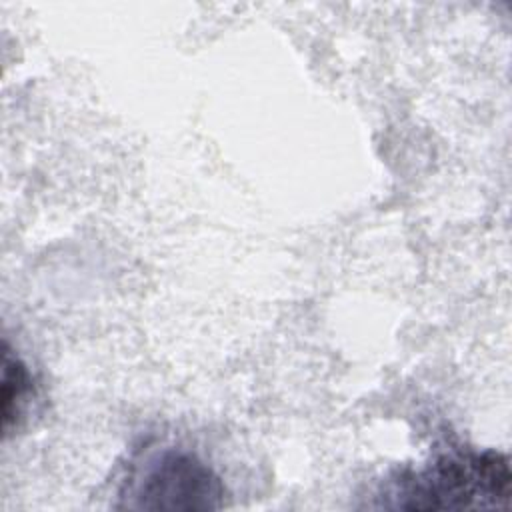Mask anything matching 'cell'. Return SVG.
Instances as JSON below:
<instances>
[{
    "instance_id": "cell-1",
    "label": "cell",
    "mask_w": 512,
    "mask_h": 512,
    "mask_svg": "<svg viewBox=\"0 0 512 512\" xmlns=\"http://www.w3.org/2000/svg\"><path fill=\"white\" fill-rule=\"evenodd\" d=\"M512 492L508 458L496 450L450 448L390 486L386 508L466 510L506 508Z\"/></svg>"
},
{
    "instance_id": "cell-2",
    "label": "cell",
    "mask_w": 512,
    "mask_h": 512,
    "mask_svg": "<svg viewBox=\"0 0 512 512\" xmlns=\"http://www.w3.org/2000/svg\"><path fill=\"white\" fill-rule=\"evenodd\" d=\"M224 506V486L194 454L166 450L156 456L130 488L128 508L136 510H216Z\"/></svg>"
},
{
    "instance_id": "cell-3",
    "label": "cell",
    "mask_w": 512,
    "mask_h": 512,
    "mask_svg": "<svg viewBox=\"0 0 512 512\" xmlns=\"http://www.w3.org/2000/svg\"><path fill=\"white\" fill-rule=\"evenodd\" d=\"M32 394V378L26 364L14 356L4 344L2 358V432L10 434L14 426H18Z\"/></svg>"
}]
</instances>
